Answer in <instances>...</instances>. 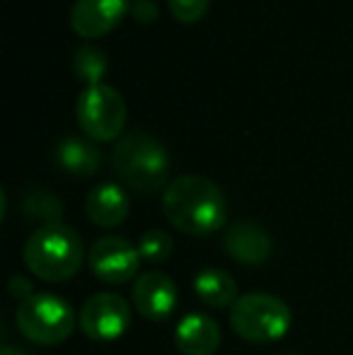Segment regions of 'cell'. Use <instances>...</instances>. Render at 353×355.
Segmentation results:
<instances>
[{
	"label": "cell",
	"instance_id": "obj_6",
	"mask_svg": "<svg viewBox=\"0 0 353 355\" xmlns=\"http://www.w3.org/2000/svg\"><path fill=\"white\" fill-rule=\"evenodd\" d=\"M76 119L89 141H117L126 126V102L112 85H89L78 94Z\"/></svg>",
	"mask_w": 353,
	"mask_h": 355
},
{
	"label": "cell",
	"instance_id": "obj_12",
	"mask_svg": "<svg viewBox=\"0 0 353 355\" xmlns=\"http://www.w3.org/2000/svg\"><path fill=\"white\" fill-rule=\"evenodd\" d=\"M175 346L182 355H213L221 348V327L203 312H189L175 329Z\"/></svg>",
	"mask_w": 353,
	"mask_h": 355
},
{
	"label": "cell",
	"instance_id": "obj_5",
	"mask_svg": "<svg viewBox=\"0 0 353 355\" xmlns=\"http://www.w3.org/2000/svg\"><path fill=\"white\" fill-rule=\"evenodd\" d=\"M17 329L39 346H58L68 341L78 327V314L63 297L53 293H34L17 304Z\"/></svg>",
	"mask_w": 353,
	"mask_h": 355
},
{
	"label": "cell",
	"instance_id": "obj_23",
	"mask_svg": "<svg viewBox=\"0 0 353 355\" xmlns=\"http://www.w3.org/2000/svg\"><path fill=\"white\" fill-rule=\"evenodd\" d=\"M288 355H293V353H288Z\"/></svg>",
	"mask_w": 353,
	"mask_h": 355
},
{
	"label": "cell",
	"instance_id": "obj_13",
	"mask_svg": "<svg viewBox=\"0 0 353 355\" xmlns=\"http://www.w3.org/2000/svg\"><path fill=\"white\" fill-rule=\"evenodd\" d=\"M128 211H131V201H128V193L123 191V187H119V184L104 182L87 193L85 213L97 227H119L128 218Z\"/></svg>",
	"mask_w": 353,
	"mask_h": 355
},
{
	"label": "cell",
	"instance_id": "obj_11",
	"mask_svg": "<svg viewBox=\"0 0 353 355\" xmlns=\"http://www.w3.org/2000/svg\"><path fill=\"white\" fill-rule=\"evenodd\" d=\"M223 247L242 266H261L271 257V234L255 220H235L225 230Z\"/></svg>",
	"mask_w": 353,
	"mask_h": 355
},
{
	"label": "cell",
	"instance_id": "obj_7",
	"mask_svg": "<svg viewBox=\"0 0 353 355\" xmlns=\"http://www.w3.org/2000/svg\"><path fill=\"white\" fill-rule=\"evenodd\" d=\"M133 309L121 295L94 293L78 314V327L92 341H117L128 331Z\"/></svg>",
	"mask_w": 353,
	"mask_h": 355
},
{
	"label": "cell",
	"instance_id": "obj_14",
	"mask_svg": "<svg viewBox=\"0 0 353 355\" xmlns=\"http://www.w3.org/2000/svg\"><path fill=\"white\" fill-rule=\"evenodd\" d=\"M53 159H56V164L63 172L73 174V177H92L99 169V164H102L99 150L85 138L78 136L63 138L53 150Z\"/></svg>",
	"mask_w": 353,
	"mask_h": 355
},
{
	"label": "cell",
	"instance_id": "obj_17",
	"mask_svg": "<svg viewBox=\"0 0 353 355\" xmlns=\"http://www.w3.org/2000/svg\"><path fill=\"white\" fill-rule=\"evenodd\" d=\"M175 252V242L172 237L165 232V230H148V232L141 234L138 239V254H141L143 261L148 263H162L172 257Z\"/></svg>",
	"mask_w": 353,
	"mask_h": 355
},
{
	"label": "cell",
	"instance_id": "obj_1",
	"mask_svg": "<svg viewBox=\"0 0 353 355\" xmlns=\"http://www.w3.org/2000/svg\"><path fill=\"white\" fill-rule=\"evenodd\" d=\"M162 213L189 237H208L227 225V201L221 187L198 174H182L167 184Z\"/></svg>",
	"mask_w": 353,
	"mask_h": 355
},
{
	"label": "cell",
	"instance_id": "obj_15",
	"mask_svg": "<svg viewBox=\"0 0 353 355\" xmlns=\"http://www.w3.org/2000/svg\"><path fill=\"white\" fill-rule=\"evenodd\" d=\"M193 293L203 304L213 309H225L240 300L237 295V283L232 281V276L223 268H203L193 278Z\"/></svg>",
	"mask_w": 353,
	"mask_h": 355
},
{
	"label": "cell",
	"instance_id": "obj_18",
	"mask_svg": "<svg viewBox=\"0 0 353 355\" xmlns=\"http://www.w3.org/2000/svg\"><path fill=\"white\" fill-rule=\"evenodd\" d=\"M24 208H27V213L32 215V218H42L46 220V223H61V201H56V198L51 196V193H32V196L27 198V203H24Z\"/></svg>",
	"mask_w": 353,
	"mask_h": 355
},
{
	"label": "cell",
	"instance_id": "obj_21",
	"mask_svg": "<svg viewBox=\"0 0 353 355\" xmlns=\"http://www.w3.org/2000/svg\"><path fill=\"white\" fill-rule=\"evenodd\" d=\"M10 295H12L15 300H19V302H24V300L32 297V295H34L32 283L24 281L22 276H15L12 281H10Z\"/></svg>",
	"mask_w": 353,
	"mask_h": 355
},
{
	"label": "cell",
	"instance_id": "obj_20",
	"mask_svg": "<svg viewBox=\"0 0 353 355\" xmlns=\"http://www.w3.org/2000/svg\"><path fill=\"white\" fill-rule=\"evenodd\" d=\"M131 15L136 17V22H141V24L155 22L157 19V3L155 0H133Z\"/></svg>",
	"mask_w": 353,
	"mask_h": 355
},
{
	"label": "cell",
	"instance_id": "obj_4",
	"mask_svg": "<svg viewBox=\"0 0 353 355\" xmlns=\"http://www.w3.org/2000/svg\"><path fill=\"white\" fill-rule=\"evenodd\" d=\"M230 327L242 341L273 343L293 327V312L276 295L247 293L230 307Z\"/></svg>",
	"mask_w": 353,
	"mask_h": 355
},
{
	"label": "cell",
	"instance_id": "obj_3",
	"mask_svg": "<svg viewBox=\"0 0 353 355\" xmlns=\"http://www.w3.org/2000/svg\"><path fill=\"white\" fill-rule=\"evenodd\" d=\"M112 164L121 182L136 193H155L170 184V155L165 145L143 131H131L119 138Z\"/></svg>",
	"mask_w": 353,
	"mask_h": 355
},
{
	"label": "cell",
	"instance_id": "obj_16",
	"mask_svg": "<svg viewBox=\"0 0 353 355\" xmlns=\"http://www.w3.org/2000/svg\"><path fill=\"white\" fill-rule=\"evenodd\" d=\"M73 73L87 85H99L107 73V56L97 46H80L73 53Z\"/></svg>",
	"mask_w": 353,
	"mask_h": 355
},
{
	"label": "cell",
	"instance_id": "obj_22",
	"mask_svg": "<svg viewBox=\"0 0 353 355\" xmlns=\"http://www.w3.org/2000/svg\"><path fill=\"white\" fill-rule=\"evenodd\" d=\"M0 355H24L19 348H15V346H3L0 348Z\"/></svg>",
	"mask_w": 353,
	"mask_h": 355
},
{
	"label": "cell",
	"instance_id": "obj_19",
	"mask_svg": "<svg viewBox=\"0 0 353 355\" xmlns=\"http://www.w3.org/2000/svg\"><path fill=\"white\" fill-rule=\"evenodd\" d=\"M170 5V12L177 22L193 24L198 19H203V15L208 12V5L211 0H167Z\"/></svg>",
	"mask_w": 353,
	"mask_h": 355
},
{
	"label": "cell",
	"instance_id": "obj_9",
	"mask_svg": "<svg viewBox=\"0 0 353 355\" xmlns=\"http://www.w3.org/2000/svg\"><path fill=\"white\" fill-rule=\"evenodd\" d=\"M133 0H76L71 8V27L78 37H107L131 12Z\"/></svg>",
	"mask_w": 353,
	"mask_h": 355
},
{
	"label": "cell",
	"instance_id": "obj_2",
	"mask_svg": "<svg viewBox=\"0 0 353 355\" xmlns=\"http://www.w3.org/2000/svg\"><path fill=\"white\" fill-rule=\"evenodd\" d=\"M22 257L37 278L49 283H66L80 271L85 249L80 234L71 225L46 223L29 234Z\"/></svg>",
	"mask_w": 353,
	"mask_h": 355
},
{
	"label": "cell",
	"instance_id": "obj_8",
	"mask_svg": "<svg viewBox=\"0 0 353 355\" xmlns=\"http://www.w3.org/2000/svg\"><path fill=\"white\" fill-rule=\"evenodd\" d=\"M87 263L94 278H99L102 283L123 285L136 278L141 268V254L136 244H131L126 237L107 234L92 242L87 252Z\"/></svg>",
	"mask_w": 353,
	"mask_h": 355
},
{
	"label": "cell",
	"instance_id": "obj_10",
	"mask_svg": "<svg viewBox=\"0 0 353 355\" xmlns=\"http://www.w3.org/2000/svg\"><path fill=\"white\" fill-rule=\"evenodd\" d=\"M131 302L143 319L165 322L177 309V285L167 273L148 271L133 283Z\"/></svg>",
	"mask_w": 353,
	"mask_h": 355
}]
</instances>
